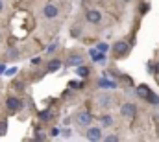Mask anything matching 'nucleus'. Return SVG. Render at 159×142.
I'll return each instance as SVG.
<instances>
[{
    "instance_id": "f257e3e1",
    "label": "nucleus",
    "mask_w": 159,
    "mask_h": 142,
    "mask_svg": "<svg viewBox=\"0 0 159 142\" xmlns=\"http://www.w3.org/2000/svg\"><path fill=\"white\" fill-rule=\"evenodd\" d=\"M91 122H93V116H91V113H87V111H82V113H78V116H76V124H78V126H82V128H87Z\"/></svg>"
},
{
    "instance_id": "f03ea898",
    "label": "nucleus",
    "mask_w": 159,
    "mask_h": 142,
    "mask_svg": "<svg viewBox=\"0 0 159 142\" xmlns=\"http://www.w3.org/2000/svg\"><path fill=\"white\" fill-rule=\"evenodd\" d=\"M120 113H122V116L132 118V116H135V115H137V107H135V103L128 102V103H124V105L120 107Z\"/></svg>"
},
{
    "instance_id": "7ed1b4c3",
    "label": "nucleus",
    "mask_w": 159,
    "mask_h": 142,
    "mask_svg": "<svg viewBox=\"0 0 159 142\" xmlns=\"http://www.w3.org/2000/svg\"><path fill=\"white\" fill-rule=\"evenodd\" d=\"M57 13H59V7L54 6V4H46V6L43 7V15H44L46 18H56Z\"/></svg>"
},
{
    "instance_id": "20e7f679",
    "label": "nucleus",
    "mask_w": 159,
    "mask_h": 142,
    "mask_svg": "<svg viewBox=\"0 0 159 142\" xmlns=\"http://www.w3.org/2000/svg\"><path fill=\"white\" fill-rule=\"evenodd\" d=\"M85 18H87V22H91V24H98V22L102 20V13L96 11V9H89V11L85 13Z\"/></svg>"
},
{
    "instance_id": "39448f33",
    "label": "nucleus",
    "mask_w": 159,
    "mask_h": 142,
    "mask_svg": "<svg viewBox=\"0 0 159 142\" xmlns=\"http://www.w3.org/2000/svg\"><path fill=\"white\" fill-rule=\"evenodd\" d=\"M89 55L94 63H106V52H100L98 48H93L89 50Z\"/></svg>"
},
{
    "instance_id": "423d86ee",
    "label": "nucleus",
    "mask_w": 159,
    "mask_h": 142,
    "mask_svg": "<svg viewBox=\"0 0 159 142\" xmlns=\"http://www.w3.org/2000/svg\"><path fill=\"white\" fill-rule=\"evenodd\" d=\"M87 139L89 140H102V129L100 128H89L87 129Z\"/></svg>"
},
{
    "instance_id": "0eeeda50",
    "label": "nucleus",
    "mask_w": 159,
    "mask_h": 142,
    "mask_svg": "<svg viewBox=\"0 0 159 142\" xmlns=\"http://www.w3.org/2000/svg\"><path fill=\"white\" fill-rule=\"evenodd\" d=\"M128 50H130V46H128V43H124V41H119V43L113 46V52H115L117 55H124Z\"/></svg>"
},
{
    "instance_id": "6e6552de",
    "label": "nucleus",
    "mask_w": 159,
    "mask_h": 142,
    "mask_svg": "<svg viewBox=\"0 0 159 142\" xmlns=\"http://www.w3.org/2000/svg\"><path fill=\"white\" fill-rule=\"evenodd\" d=\"M6 105H7V109H9V111H19V109L22 107V102H20L19 98H7Z\"/></svg>"
},
{
    "instance_id": "1a4fd4ad",
    "label": "nucleus",
    "mask_w": 159,
    "mask_h": 142,
    "mask_svg": "<svg viewBox=\"0 0 159 142\" xmlns=\"http://www.w3.org/2000/svg\"><path fill=\"white\" fill-rule=\"evenodd\" d=\"M98 87H100V89H115L117 83L111 81V79H107V78H100V79H98Z\"/></svg>"
},
{
    "instance_id": "9d476101",
    "label": "nucleus",
    "mask_w": 159,
    "mask_h": 142,
    "mask_svg": "<svg viewBox=\"0 0 159 142\" xmlns=\"http://www.w3.org/2000/svg\"><path fill=\"white\" fill-rule=\"evenodd\" d=\"M137 94H139L141 98H148V100H150V96H152V92H150V89H148L146 85H139V87H137Z\"/></svg>"
},
{
    "instance_id": "9b49d317",
    "label": "nucleus",
    "mask_w": 159,
    "mask_h": 142,
    "mask_svg": "<svg viewBox=\"0 0 159 142\" xmlns=\"http://www.w3.org/2000/svg\"><path fill=\"white\" fill-rule=\"evenodd\" d=\"M98 103H100L102 107H109V105L113 103V96H109V94H102V96L98 98Z\"/></svg>"
},
{
    "instance_id": "f8f14e48",
    "label": "nucleus",
    "mask_w": 159,
    "mask_h": 142,
    "mask_svg": "<svg viewBox=\"0 0 159 142\" xmlns=\"http://www.w3.org/2000/svg\"><path fill=\"white\" fill-rule=\"evenodd\" d=\"M61 68V61L59 59H52L50 63H48V72H56V70H59Z\"/></svg>"
},
{
    "instance_id": "ddd939ff",
    "label": "nucleus",
    "mask_w": 159,
    "mask_h": 142,
    "mask_svg": "<svg viewBox=\"0 0 159 142\" xmlns=\"http://www.w3.org/2000/svg\"><path fill=\"white\" fill-rule=\"evenodd\" d=\"M100 124H102L104 128L113 126V116H111V115H104V116H100Z\"/></svg>"
},
{
    "instance_id": "4468645a",
    "label": "nucleus",
    "mask_w": 159,
    "mask_h": 142,
    "mask_svg": "<svg viewBox=\"0 0 159 142\" xmlns=\"http://www.w3.org/2000/svg\"><path fill=\"white\" fill-rule=\"evenodd\" d=\"M70 67H80V65H83V57L82 55H74V57H70Z\"/></svg>"
},
{
    "instance_id": "2eb2a0df",
    "label": "nucleus",
    "mask_w": 159,
    "mask_h": 142,
    "mask_svg": "<svg viewBox=\"0 0 159 142\" xmlns=\"http://www.w3.org/2000/svg\"><path fill=\"white\" fill-rule=\"evenodd\" d=\"M89 72H91V70H89L87 67H83V65H80V67H78V76H80V78H87V76H89Z\"/></svg>"
},
{
    "instance_id": "dca6fc26",
    "label": "nucleus",
    "mask_w": 159,
    "mask_h": 142,
    "mask_svg": "<svg viewBox=\"0 0 159 142\" xmlns=\"http://www.w3.org/2000/svg\"><path fill=\"white\" fill-rule=\"evenodd\" d=\"M96 48H98L100 52H107V50H109V46H107V43H100V44H98Z\"/></svg>"
},
{
    "instance_id": "f3484780",
    "label": "nucleus",
    "mask_w": 159,
    "mask_h": 142,
    "mask_svg": "<svg viewBox=\"0 0 159 142\" xmlns=\"http://www.w3.org/2000/svg\"><path fill=\"white\" fill-rule=\"evenodd\" d=\"M9 57H11V59H17V57H19V50H17V48L9 50Z\"/></svg>"
},
{
    "instance_id": "a211bd4d",
    "label": "nucleus",
    "mask_w": 159,
    "mask_h": 142,
    "mask_svg": "<svg viewBox=\"0 0 159 142\" xmlns=\"http://www.w3.org/2000/svg\"><path fill=\"white\" fill-rule=\"evenodd\" d=\"M15 72H17V68L13 67V68H6V72H4V74H6V76H15Z\"/></svg>"
},
{
    "instance_id": "6ab92c4d",
    "label": "nucleus",
    "mask_w": 159,
    "mask_h": 142,
    "mask_svg": "<svg viewBox=\"0 0 159 142\" xmlns=\"http://www.w3.org/2000/svg\"><path fill=\"white\" fill-rule=\"evenodd\" d=\"M106 140H107V142H117V140H119V137H117V135H107V137H106Z\"/></svg>"
},
{
    "instance_id": "aec40b11",
    "label": "nucleus",
    "mask_w": 159,
    "mask_h": 142,
    "mask_svg": "<svg viewBox=\"0 0 159 142\" xmlns=\"http://www.w3.org/2000/svg\"><path fill=\"white\" fill-rule=\"evenodd\" d=\"M59 133H61V129H59V128H54V129L50 131V135H52V137H59Z\"/></svg>"
},
{
    "instance_id": "412c9836",
    "label": "nucleus",
    "mask_w": 159,
    "mask_h": 142,
    "mask_svg": "<svg viewBox=\"0 0 159 142\" xmlns=\"http://www.w3.org/2000/svg\"><path fill=\"white\" fill-rule=\"evenodd\" d=\"M41 118H43V120H48V118H50V111H44V113H41Z\"/></svg>"
},
{
    "instance_id": "4be33fe9",
    "label": "nucleus",
    "mask_w": 159,
    "mask_h": 142,
    "mask_svg": "<svg viewBox=\"0 0 159 142\" xmlns=\"http://www.w3.org/2000/svg\"><path fill=\"white\" fill-rule=\"evenodd\" d=\"M70 35H72V37H78V35H80V28H76V30H70Z\"/></svg>"
},
{
    "instance_id": "5701e85b",
    "label": "nucleus",
    "mask_w": 159,
    "mask_h": 142,
    "mask_svg": "<svg viewBox=\"0 0 159 142\" xmlns=\"http://www.w3.org/2000/svg\"><path fill=\"white\" fill-rule=\"evenodd\" d=\"M56 48H57V41H56V43H52V44L48 46V52H54Z\"/></svg>"
},
{
    "instance_id": "b1692460",
    "label": "nucleus",
    "mask_w": 159,
    "mask_h": 142,
    "mask_svg": "<svg viewBox=\"0 0 159 142\" xmlns=\"http://www.w3.org/2000/svg\"><path fill=\"white\" fill-rule=\"evenodd\" d=\"M0 133H6V122H0Z\"/></svg>"
},
{
    "instance_id": "393cba45",
    "label": "nucleus",
    "mask_w": 159,
    "mask_h": 142,
    "mask_svg": "<svg viewBox=\"0 0 159 142\" xmlns=\"http://www.w3.org/2000/svg\"><path fill=\"white\" fill-rule=\"evenodd\" d=\"M31 63H33V65H39V63H41V57H33Z\"/></svg>"
},
{
    "instance_id": "a878e982",
    "label": "nucleus",
    "mask_w": 159,
    "mask_h": 142,
    "mask_svg": "<svg viewBox=\"0 0 159 142\" xmlns=\"http://www.w3.org/2000/svg\"><path fill=\"white\" fill-rule=\"evenodd\" d=\"M63 137L69 139V137H70V129H63Z\"/></svg>"
},
{
    "instance_id": "bb28decb",
    "label": "nucleus",
    "mask_w": 159,
    "mask_h": 142,
    "mask_svg": "<svg viewBox=\"0 0 159 142\" xmlns=\"http://www.w3.org/2000/svg\"><path fill=\"white\" fill-rule=\"evenodd\" d=\"M6 72V65H0V74H4Z\"/></svg>"
},
{
    "instance_id": "cd10ccee",
    "label": "nucleus",
    "mask_w": 159,
    "mask_h": 142,
    "mask_svg": "<svg viewBox=\"0 0 159 142\" xmlns=\"http://www.w3.org/2000/svg\"><path fill=\"white\" fill-rule=\"evenodd\" d=\"M2 7H4V2H2V0H0V11H2Z\"/></svg>"
},
{
    "instance_id": "c85d7f7f",
    "label": "nucleus",
    "mask_w": 159,
    "mask_h": 142,
    "mask_svg": "<svg viewBox=\"0 0 159 142\" xmlns=\"http://www.w3.org/2000/svg\"><path fill=\"white\" fill-rule=\"evenodd\" d=\"M122 2H130V0H122Z\"/></svg>"
}]
</instances>
